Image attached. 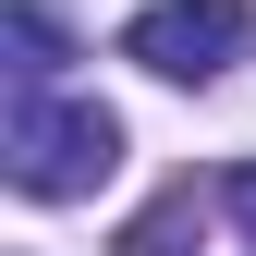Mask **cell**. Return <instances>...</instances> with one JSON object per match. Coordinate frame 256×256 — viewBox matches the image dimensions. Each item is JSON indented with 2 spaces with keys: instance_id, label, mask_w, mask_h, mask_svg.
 Listing matches in <instances>:
<instances>
[{
  "instance_id": "cell-1",
  "label": "cell",
  "mask_w": 256,
  "mask_h": 256,
  "mask_svg": "<svg viewBox=\"0 0 256 256\" xmlns=\"http://www.w3.org/2000/svg\"><path fill=\"white\" fill-rule=\"evenodd\" d=\"M0 158H12V183H24L37 208H61V196H98V183L122 171V122H110L98 98H12Z\"/></svg>"
},
{
  "instance_id": "cell-2",
  "label": "cell",
  "mask_w": 256,
  "mask_h": 256,
  "mask_svg": "<svg viewBox=\"0 0 256 256\" xmlns=\"http://www.w3.org/2000/svg\"><path fill=\"white\" fill-rule=\"evenodd\" d=\"M232 49H244V0H158L122 24V61H146L158 86H208Z\"/></svg>"
},
{
  "instance_id": "cell-3",
  "label": "cell",
  "mask_w": 256,
  "mask_h": 256,
  "mask_svg": "<svg viewBox=\"0 0 256 256\" xmlns=\"http://www.w3.org/2000/svg\"><path fill=\"white\" fill-rule=\"evenodd\" d=\"M0 37H12V98H49V74H61V24L37 12V0H12Z\"/></svg>"
},
{
  "instance_id": "cell-4",
  "label": "cell",
  "mask_w": 256,
  "mask_h": 256,
  "mask_svg": "<svg viewBox=\"0 0 256 256\" xmlns=\"http://www.w3.org/2000/svg\"><path fill=\"white\" fill-rule=\"evenodd\" d=\"M196 220H208V196H196V183H171V196L122 232V256H183V244H196Z\"/></svg>"
},
{
  "instance_id": "cell-5",
  "label": "cell",
  "mask_w": 256,
  "mask_h": 256,
  "mask_svg": "<svg viewBox=\"0 0 256 256\" xmlns=\"http://www.w3.org/2000/svg\"><path fill=\"white\" fill-rule=\"evenodd\" d=\"M220 208H232V220H244V232H256V158H244V171H232V183H220Z\"/></svg>"
}]
</instances>
